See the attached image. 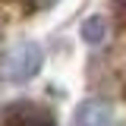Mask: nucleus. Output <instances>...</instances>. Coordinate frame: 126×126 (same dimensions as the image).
<instances>
[{"mask_svg": "<svg viewBox=\"0 0 126 126\" xmlns=\"http://www.w3.org/2000/svg\"><path fill=\"white\" fill-rule=\"evenodd\" d=\"M54 3H57V0H35V3L29 6V13H35V10H44V6H54Z\"/></svg>", "mask_w": 126, "mask_h": 126, "instance_id": "423d86ee", "label": "nucleus"}, {"mask_svg": "<svg viewBox=\"0 0 126 126\" xmlns=\"http://www.w3.org/2000/svg\"><path fill=\"white\" fill-rule=\"evenodd\" d=\"M76 126H113V110L104 101H82L76 110Z\"/></svg>", "mask_w": 126, "mask_h": 126, "instance_id": "7ed1b4c3", "label": "nucleus"}, {"mask_svg": "<svg viewBox=\"0 0 126 126\" xmlns=\"http://www.w3.org/2000/svg\"><path fill=\"white\" fill-rule=\"evenodd\" d=\"M79 35H82V41H85V44H104V41H107V19H104L101 13L88 16V19L82 22Z\"/></svg>", "mask_w": 126, "mask_h": 126, "instance_id": "20e7f679", "label": "nucleus"}, {"mask_svg": "<svg viewBox=\"0 0 126 126\" xmlns=\"http://www.w3.org/2000/svg\"><path fill=\"white\" fill-rule=\"evenodd\" d=\"M0 126H57V120L41 104L16 101V104H6L0 110Z\"/></svg>", "mask_w": 126, "mask_h": 126, "instance_id": "f03ea898", "label": "nucleus"}, {"mask_svg": "<svg viewBox=\"0 0 126 126\" xmlns=\"http://www.w3.org/2000/svg\"><path fill=\"white\" fill-rule=\"evenodd\" d=\"M113 10H117V19L126 22V0H113Z\"/></svg>", "mask_w": 126, "mask_h": 126, "instance_id": "39448f33", "label": "nucleus"}, {"mask_svg": "<svg viewBox=\"0 0 126 126\" xmlns=\"http://www.w3.org/2000/svg\"><path fill=\"white\" fill-rule=\"evenodd\" d=\"M41 63H44V54H41V47L35 44V41L16 44L13 54L6 57V63H3V82H10V85H22V82H29V79L38 76Z\"/></svg>", "mask_w": 126, "mask_h": 126, "instance_id": "f257e3e1", "label": "nucleus"}]
</instances>
